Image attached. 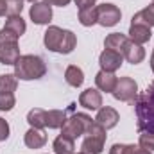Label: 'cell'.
Instances as JSON below:
<instances>
[{
	"instance_id": "2",
	"label": "cell",
	"mask_w": 154,
	"mask_h": 154,
	"mask_svg": "<svg viewBox=\"0 0 154 154\" xmlns=\"http://www.w3.org/2000/svg\"><path fill=\"white\" fill-rule=\"evenodd\" d=\"M43 43L48 50L52 52H57V54H70L74 48H75V34L72 31H66V29H61V27H56V25H50L47 31H45V36H43Z\"/></svg>"
},
{
	"instance_id": "34",
	"label": "cell",
	"mask_w": 154,
	"mask_h": 154,
	"mask_svg": "<svg viewBox=\"0 0 154 154\" xmlns=\"http://www.w3.org/2000/svg\"><path fill=\"white\" fill-rule=\"evenodd\" d=\"M5 14V0H0V16Z\"/></svg>"
},
{
	"instance_id": "26",
	"label": "cell",
	"mask_w": 154,
	"mask_h": 154,
	"mask_svg": "<svg viewBox=\"0 0 154 154\" xmlns=\"http://www.w3.org/2000/svg\"><path fill=\"white\" fill-rule=\"evenodd\" d=\"M23 0H5V14L7 16H18L22 14Z\"/></svg>"
},
{
	"instance_id": "10",
	"label": "cell",
	"mask_w": 154,
	"mask_h": 154,
	"mask_svg": "<svg viewBox=\"0 0 154 154\" xmlns=\"http://www.w3.org/2000/svg\"><path fill=\"white\" fill-rule=\"evenodd\" d=\"M20 57V48L16 41H0V63L2 65H13Z\"/></svg>"
},
{
	"instance_id": "22",
	"label": "cell",
	"mask_w": 154,
	"mask_h": 154,
	"mask_svg": "<svg viewBox=\"0 0 154 154\" xmlns=\"http://www.w3.org/2000/svg\"><path fill=\"white\" fill-rule=\"evenodd\" d=\"M65 79H66V82H68L70 86L79 88V86L84 82V74H82V70H81L79 66L70 65V66L66 68V72H65Z\"/></svg>"
},
{
	"instance_id": "15",
	"label": "cell",
	"mask_w": 154,
	"mask_h": 154,
	"mask_svg": "<svg viewBox=\"0 0 154 154\" xmlns=\"http://www.w3.org/2000/svg\"><path fill=\"white\" fill-rule=\"evenodd\" d=\"M151 36H152L151 27L138 25V23H131V27H129V38H131V41H134L138 45H143V43H147L151 39Z\"/></svg>"
},
{
	"instance_id": "11",
	"label": "cell",
	"mask_w": 154,
	"mask_h": 154,
	"mask_svg": "<svg viewBox=\"0 0 154 154\" xmlns=\"http://www.w3.org/2000/svg\"><path fill=\"white\" fill-rule=\"evenodd\" d=\"M122 56H124V59H125L127 63H131V65H138V63L143 61V57H145V50H143L142 45H138V43L127 39V43H125V47H124V50H122Z\"/></svg>"
},
{
	"instance_id": "19",
	"label": "cell",
	"mask_w": 154,
	"mask_h": 154,
	"mask_svg": "<svg viewBox=\"0 0 154 154\" xmlns=\"http://www.w3.org/2000/svg\"><path fill=\"white\" fill-rule=\"evenodd\" d=\"M125 43H127V38H125L124 34H120V32H113V34H109V36L106 38L104 47H106L108 50H113V52L122 54V50H124Z\"/></svg>"
},
{
	"instance_id": "9",
	"label": "cell",
	"mask_w": 154,
	"mask_h": 154,
	"mask_svg": "<svg viewBox=\"0 0 154 154\" xmlns=\"http://www.w3.org/2000/svg\"><path fill=\"white\" fill-rule=\"evenodd\" d=\"M122 61H124V56L118 54V52H113V50H104L99 57V65H100V70L104 72H116L120 66H122Z\"/></svg>"
},
{
	"instance_id": "13",
	"label": "cell",
	"mask_w": 154,
	"mask_h": 154,
	"mask_svg": "<svg viewBox=\"0 0 154 154\" xmlns=\"http://www.w3.org/2000/svg\"><path fill=\"white\" fill-rule=\"evenodd\" d=\"M118 120H120V116H118V113H116V109L109 108V106L100 108L99 113H97V118H95V122H97L99 125H102L106 131L111 129V127H115L116 124H118Z\"/></svg>"
},
{
	"instance_id": "21",
	"label": "cell",
	"mask_w": 154,
	"mask_h": 154,
	"mask_svg": "<svg viewBox=\"0 0 154 154\" xmlns=\"http://www.w3.org/2000/svg\"><path fill=\"white\" fill-rule=\"evenodd\" d=\"M52 149H54L56 154H75L74 152V149H75L74 140L65 138V136H57L52 143Z\"/></svg>"
},
{
	"instance_id": "31",
	"label": "cell",
	"mask_w": 154,
	"mask_h": 154,
	"mask_svg": "<svg viewBox=\"0 0 154 154\" xmlns=\"http://www.w3.org/2000/svg\"><path fill=\"white\" fill-rule=\"evenodd\" d=\"M109 154H125V145L124 143H115L109 149Z\"/></svg>"
},
{
	"instance_id": "25",
	"label": "cell",
	"mask_w": 154,
	"mask_h": 154,
	"mask_svg": "<svg viewBox=\"0 0 154 154\" xmlns=\"http://www.w3.org/2000/svg\"><path fill=\"white\" fill-rule=\"evenodd\" d=\"M45 115L47 111L45 109H39V108H34L27 113V122L31 124V127H36V129H43L45 127Z\"/></svg>"
},
{
	"instance_id": "20",
	"label": "cell",
	"mask_w": 154,
	"mask_h": 154,
	"mask_svg": "<svg viewBox=\"0 0 154 154\" xmlns=\"http://www.w3.org/2000/svg\"><path fill=\"white\" fill-rule=\"evenodd\" d=\"M4 29L9 31V32H13V34H16V36L20 38V36L25 32L27 25H25V20L18 14V16H9L7 22H5V25H4Z\"/></svg>"
},
{
	"instance_id": "5",
	"label": "cell",
	"mask_w": 154,
	"mask_h": 154,
	"mask_svg": "<svg viewBox=\"0 0 154 154\" xmlns=\"http://www.w3.org/2000/svg\"><path fill=\"white\" fill-rule=\"evenodd\" d=\"M93 124L91 116H88L86 113H75L70 118H66V122L61 127V136L70 138V140H77L79 136L86 134V131L90 129V125Z\"/></svg>"
},
{
	"instance_id": "6",
	"label": "cell",
	"mask_w": 154,
	"mask_h": 154,
	"mask_svg": "<svg viewBox=\"0 0 154 154\" xmlns=\"http://www.w3.org/2000/svg\"><path fill=\"white\" fill-rule=\"evenodd\" d=\"M113 97L116 100H122V102H134V99L138 97V84L134 79L131 77H120L116 81L115 90L111 91Z\"/></svg>"
},
{
	"instance_id": "14",
	"label": "cell",
	"mask_w": 154,
	"mask_h": 154,
	"mask_svg": "<svg viewBox=\"0 0 154 154\" xmlns=\"http://www.w3.org/2000/svg\"><path fill=\"white\" fill-rule=\"evenodd\" d=\"M23 142L29 149H41L45 143H47V134L43 133V129H36V127H31L25 136H23Z\"/></svg>"
},
{
	"instance_id": "16",
	"label": "cell",
	"mask_w": 154,
	"mask_h": 154,
	"mask_svg": "<svg viewBox=\"0 0 154 154\" xmlns=\"http://www.w3.org/2000/svg\"><path fill=\"white\" fill-rule=\"evenodd\" d=\"M116 75L115 74H111V72H104V70H100L97 75H95V84H97V90H100V91H113L116 86Z\"/></svg>"
},
{
	"instance_id": "32",
	"label": "cell",
	"mask_w": 154,
	"mask_h": 154,
	"mask_svg": "<svg viewBox=\"0 0 154 154\" xmlns=\"http://www.w3.org/2000/svg\"><path fill=\"white\" fill-rule=\"evenodd\" d=\"M95 2H97V0H75V4H77V7H79V9L91 7V5H95Z\"/></svg>"
},
{
	"instance_id": "12",
	"label": "cell",
	"mask_w": 154,
	"mask_h": 154,
	"mask_svg": "<svg viewBox=\"0 0 154 154\" xmlns=\"http://www.w3.org/2000/svg\"><path fill=\"white\" fill-rule=\"evenodd\" d=\"M79 104H81L82 108H86V109H91V111H93V109H100V106H102V95H100L99 90L88 88V90H84V91L81 93Z\"/></svg>"
},
{
	"instance_id": "30",
	"label": "cell",
	"mask_w": 154,
	"mask_h": 154,
	"mask_svg": "<svg viewBox=\"0 0 154 154\" xmlns=\"http://www.w3.org/2000/svg\"><path fill=\"white\" fill-rule=\"evenodd\" d=\"M125 154H152L151 151H145L136 145H125Z\"/></svg>"
},
{
	"instance_id": "7",
	"label": "cell",
	"mask_w": 154,
	"mask_h": 154,
	"mask_svg": "<svg viewBox=\"0 0 154 154\" xmlns=\"http://www.w3.org/2000/svg\"><path fill=\"white\" fill-rule=\"evenodd\" d=\"M122 13L120 9L113 4H100L97 5V23H100L102 27H113L120 22Z\"/></svg>"
},
{
	"instance_id": "23",
	"label": "cell",
	"mask_w": 154,
	"mask_h": 154,
	"mask_svg": "<svg viewBox=\"0 0 154 154\" xmlns=\"http://www.w3.org/2000/svg\"><path fill=\"white\" fill-rule=\"evenodd\" d=\"M79 22L84 27H91L93 23H97V5L79 9Z\"/></svg>"
},
{
	"instance_id": "3",
	"label": "cell",
	"mask_w": 154,
	"mask_h": 154,
	"mask_svg": "<svg viewBox=\"0 0 154 154\" xmlns=\"http://www.w3.org/2000/svg\"><path fill=\"white\" fill-rule=\"evenodd\" d=\"M45 74H47V65L39 56H34V54L20 56L18 61L14 63V75L22 81L41 79Z\"/></svg>"
},
{
	"instance_id": "17",
	"label": "cell",
	"mask_w": 154,
	"mask_h": 154,
	"mask_svg": "<svg viewBox=\"0 0 154 154\" xmlns=\"http://www.w3.org/2000/svg\"><path fill=\"white\" fill-rule=\"evenodd\" d=\"M65 122H66V111L50 109L45 115V127H48V129H59V127H63Z\"/></svg>"
},
{
	"instance_id": "1",
	"label": "cell",
	"mask_w": 154,
	"mask_h": 154,
	"mask_svg": "<svg viewBox=\"0 0 154 154\" xmlns=\"http://www.w3.org/2000/svg\"><path fill=\"white\" fill-rule=\"evenodd\" d=\"M136 125L140 133H154V82L134 99Z\"/></svg>"
},
{
	"instance_id": "27",
	"label": "cell",
	"mask_w": 154,
	"mask_h": 154,
	"mask_svg": "<svg viewBox=\"0 0 154 154\" xmlns=\"http://www.w3.org/2000/svg\"><path fill=\"white\" fill-rule=\"evenodd\" d=\"M16 104L13 93H0V111H11Z\"/></svg>"
},
{
	"instance_id": "8",
	"label": "cell",
	"mask_w": 154,
	"mask_h": 154,
	"mask_svg": "<svg viewBox=\"0 0 154 154\" xmlns=\"http://www.w3.org/2000/svg\"><path fill=\"white\" fill-rule=\"evenodd\" d=\"M29 16H31V20L34 23L45 25V23H48L52 20V7L47 2H34L31 11H29Z\"/></svg>"
},
{
	"instance_id": "18",
	"label": "cell",
	"mask_w": 154,
	"mask_h": 154,
	"mask_svg": "<svg viewBox=\"0 0 154 154\" xmlns=\"http://www.w3.org/2000/svg\"><path fill=\"white\" fill-rule=\"evenodd\" d=\"M131 23H138V25L154 27V4L147 5V7H143L142 11H138V13L133 16Z\"/></svg>"
},
{
	"instance_id": "36",
	"label": "cell",
	"mask_w": 154,
	"mask_h": 154,
	"mask_svg": "<svg viewBox=\"0 0 154 154\" xmlns=\"http://www.w3.org/2000/svg\"><path fill=\"white\" fill-rule=\"evenodd\" d=\"M29 2H36V0H29Z\"/></svg>"
},
{
	"instance_id": "4",
	"label": "cell",
	"mask_w": 154,
	"mask_h": 154,
	"mask_svg": "<svg viewBox=\"0 0 154 154\" xmlns=\"http://www.w3.org/2000/svg\"><path fill=\"white\" fill-rule=\"evenodd\" d=\"M104 142H106V129L93 122L90 129L86 131V136L81 145V152L84 154H100L104 151Z\"/></svg>"
},
{
	"instance_id": "24",
	"label": "cell",
	"mask_w": 154,
	"mask_h": 154,
	"mask_svg": "<svg viewBox=\"0 0 154 154\" xmlns=\"http://www.w3.org/2000/svg\"><path fill=\"white\" fill-rule=\"evenodd\" d=\"M18 88V77L14 74L0 75V93H13Z\"/></svg>"
},
{
	"instance_id": "33",
	"label": "cell",
	"mask_w": 154,
	"mask_h": 154,
	"mask_svg": "<svg viewBox=\"0 0 154 154\" xmlns=\"http://www.w3.org/2000/svg\"><path fill=\"white\" fill-rule=\"evenodd\" d=\"M43 2H47V4H50V5H59V7H65V5H68L72 0H43Z\"/></svg>"
},
{
	"instance_id": "37",
	"label": "cell",
	"mask_w": 154,
	"mask_h": 154,
	"mask_svg": "<svg viewBox=\"0 0 154 154\" xmlns=\"http://www.w3.org/2000/svg\"><path fill=\"white\" fill-rule=\"evenodd\" d=\"M77 154H84V152H77Z\"/></svg>"
},
{
	"instance_id": "29",
	"label": "cell",
	"mask_w": 154,
	"mask_h": 154,
	"mask_svg": "<svg viewBox=\"0 0 154 154\" xmlns=\"http://www.w3.org/2000/svg\"><path fill=\"white\" fill-rule=\"evenodd\" d=\"M7 138H9V124L4 118H0V142H5Z\"/></svg>"
},
{
	"instance_id": "28",
	"label": "cell",
	"mask_w": 154,
	"mask_h": 154,
	"mask_svg": "<svg viewBox=\"0 0 154 154\" xmlns=\"http://www.w3.org/2000/svg\"><path fill=\"white\" fill-rule=\"evenodd\" d=\"M140 147L145 151H154V133H140Z\"/></svg>"
},
{
	"instance_id": "35",
	"label": "cell",
	"mask_w": 154,
	"mask_h": 154,
	"mask_svg": "<svg viewBox=\"0 0 154 154\" xmlns=\"http://www.w3.org/2000/svg\"><path fill=\"white\" fill-rule=\"evenodd\" d=\"M151 68H152V74H154V50H152V56H151Z\"/></svg>"
}]
</instances>
